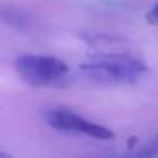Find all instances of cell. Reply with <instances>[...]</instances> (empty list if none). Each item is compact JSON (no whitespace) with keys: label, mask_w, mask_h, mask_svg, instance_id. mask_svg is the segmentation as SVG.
Masks as SVG:
<instances>
[{"label":"cell","mask_w":158,"mask_h":158,"mask_svg":"<svg viewBox=\"0 0 158 158\" xmlns=\"http://www.w3.org/2000/svg\"><path fill=\"white\" fill-rule=\"evenodd\" d=\"M148 66L133 55H95L80 65V73L87 80L104 87L129 85L144 77Z\"/></svg>","instance_id":"6da1fadb"},{"label":"cell","mask_w":158,"mask_h":158,"mask_svg":"<svg viewBox=\"0 0 158 158\" xmlns=\"http://www.w3.org/2000/svg\"><path fill=\"white\" fill-rule=\"evenodd\" d=\"M15 72L32 87H51L68 77L70 68L63 60L49 55H21L15 60Z\"/></svg>","instance_id":"7a4b0ae2"},{"label":"cell","mask_w":158,"mask_h":158,"mask_svg":"<svg viewBox=\"0 0 158 158\" xmlns=\"http://www.w3.org/2000/svg\"><path fill=\"white\" fill-rule=\"evenodd\" d=\"M44 119L53 129L61 131V133H73V134H82V136H89L94 139H112L114 133L107 126L83 117L82 114L75 112L66 107H55L49 109L44 114Z\"/></svg>","instance_id":"3957f363"},{"label":"cell","mask_w":158,"mask_h":158,"mask_svg":"<svg viewBox=\"0 0 158 158\" xmlns=\"http://www.w3.org/2000/svg\"><path fill=\"white\" fill-rule=\"evenodd\" d=\"M112 158H158V134L126 153L114 155Z\"/></svg>","instance_id":"277c9868"},{"label":"cell","mask_w":158,"mask_h":158,"mask_svg":"<svg viewBox=\"0 0 158 158\" xmlns=\"http://www.w3.org/2000/svg\"><path fill=\"white\" fill-rule=\"evenodd\" d=\"M2 21L4 22H7V24H10V26H17V27H24V26H27V15L24 14V12H21L19 9H15V7H7V9H2Z\"/></svg>","instance_id":"5b68a950"},{"label":"cell","mask_w":158,"mask_h":158,"mask_svg":"<svg viewBox=\"0 0 158 158\" xmlns=\"http://www.w3.org/2000/svg\"><path fill=\"white\" fill-rule=\"evenodd\" d=\"M146 21L150 22V24H153V26H158V4H155L153 7L148 10Z\"/></svg>","instance_id":"8992f818"},{"label":"cell","mask_w":158,"mask_h":158,"mask_svg":"<svg viewBox=\"0 0 158 158\" xmlns=\"http://www.w3.org/2000/svg\"><path fill=\"white\" fill-rule=\"evenodd\" d=\"M0 158H14V156L9 155V153H5V151H0Z\"/></svg>","instance_id":"52a82bcc"}]
</instances>
